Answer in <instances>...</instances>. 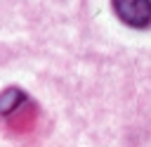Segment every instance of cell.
<instances>
[{
    "label": "cell",
    "instance_id": "1",
    "mask_svg": "<svg viewBox=\"0 0 151 147\" xmlns=\"http://www.w3.org/2000/svg\"><path fill=\"white\" fill-rule=\"evenodd\" d=\"M120 21L132 28H146L151 24V0H111Z\"/></svg>",
    "mask_w": 151,
    "mask_h": 147
},
{
    "label": "cell",
    "instance_id": "2",
    "mask_svg": "<svg viewBox=\"0 0 151 147\" xmlns=\"http://www.w3.org/2000/svg\"><path fill=\"white\" fill-rule=\"evenodd\" d=\"M21 102H26V95L24 90L19 88H7L0 92V114H12Z\"/></svg>",
    "mask_w": 151,
    "mask_h": 147
}]
</instances>
